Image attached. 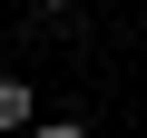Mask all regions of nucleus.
Masks as SVG:
<instances>
[{
	"label": "nucleus",
	"mask_w": 147,
	"mask_h": 138,
	"mask_svg": "<svg viewBox=\"0 0 147 138\" xmlns=\"http://www.w3.org/2000/svg\"><path fill=\"white\" fill-rule=\"evenodd\" d=\"M39 10H69V0H39Z\"/></svg>",
	"instance_id": "7ed1b4c3"
},
{
	"label": "nucleus",
	"mask_w": 147,
	"mask_h": 138,
	"mask_svg": "<svg viewBox=\"0 0 147 138\" xmlns=\"http://www.w3.org/2000/svg\"><path fill=\"white\" fill-rule=\"evenodd\" d=\"M30 118H39L30 79H0V138H30Z\"/></svg>",
	"instance_id": "f257e3e1"
},
{
	"label": "nucleus",
	"mask_w": 147,
	"mask_h": 138,
	"mask_svg": "<svg viewBox=\"0 0 147 138\" xmlns=\"http://www.w3.org/2000/svg\"><path fill=\"white\" fill-rule=\"evenodd\" d=\"M30 138H88L79 118H30Z\"/></svg>",
	"instance_id": "f03ea898"
}]
</instances>
